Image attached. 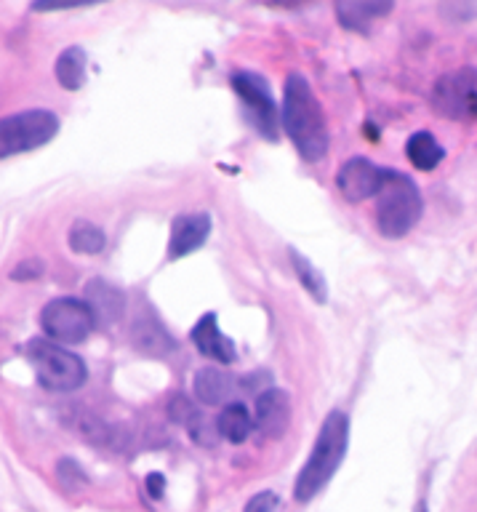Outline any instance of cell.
<instances>
[{
  "label": "cell",
  "instance_id": "4",
  "mask_svg": "<svg viewBox=\"0 0 477 512\" xmlns=\"http://www.w3.org/2000/svg\"><path fill=\"white\" fill-rule=\"evenodd\" d=\"M27 355L32 360V368L38 374V382L46 390L70 392L78 390L86 382V363L75 352L64 350L59 344L46 342V339H32L27 344Z\"/></svg>",
  "mask_w": 477,
  "mask_h": 512
},
{
  "label": "cell",
  "instance_id": "17",
  "mask_svg": "<svg viewBox=\"0 0 477 512\" xmlns=\"http://www.w3.org/2000/svg\"><path fill=\"white\" fill-rule=\"evenodd\" d=\"M216 430H219L222 438L230 440V443H243V440L251 435V430H254V422H251V414H248L246 406H240V403H227V406L219 411Z\"/></svg>",
  "mask_w": 477,
  "mask_h": 512
},
{
  "label": "cell",
  "instance_id": "19",
  "mask_svg": "<svg viewBox=\"0 0 477 512\" xmlns=\"http://www.w3.org/2000/svg\"><path fill=\"white\" fill-rule=\"evenodd\" d=\"M406 155L414 163V168H419V171H432L443 160V147H440L435 136L427 134V131H419V134L408 139Z\"/></svg>",
  "mask_w": 477,
  "mask_h": 512
},
{
  "label": "cell",
  "instance_id": "16",
  "mask_svg": "<svg viewBox=\"0 0 477 512\" xmlns=\"http://www.w3.org/2000/svg\"><path fill=\"white\" fill-rule=\"evenodd\" d=\"M392 11V3H358V0H344V3H336V14H339V22L347 30L368 32L371 24L376 22V16H384Z\"/></svg>",
  "mask_w": 477,
  "mask_h": 512
},
{
  "label": "cell",
  "instance_id": "2",
  "mask_svg": "<svg viewBox=\"0 0 477 512\" xmlns=\"http://www.w3.org/2000/svg\"><path fill=\"white\" fill-rule=\"evenodd\" d=\"M347 446H350V419L344 411H331L320 427L310 459L296 478V502H310L326 488V483L334 478V472L347 456Z\"/></svg>",
  "mask_w": 477,
  "mask_h": 512
},
{
  "label": "cell",
  "instance_id": "25",
  "mask_svg": "<svg viewBox=\"0 0 477 512\" xmlns=\"http://www.w3.org/2000/svg\"><path fill=\"white\" fill-rule=\"evenodd\" d=\"M147 491H150L152 499H160L163 491H166V478L160 472H152L150 478H147Z\"/></svg>",
  "mask_w": 477,
  "mask_h": 512
},
{
  "label": "cell",
  "instance_id": "18",
  "mask_svg": "<svg viewBox=\"0 0 477 512\" xmlns=\"http://www.w3.org/2000/svg\"><path fill=\"white\" fill-rule=\"evenodd\" d=\"M56 80L62 83L67 91H78L86 83V51L78 46L62 51L56 59Z\"/></svg>",
  "mask_w": 477,
  "mask_h": 512
},
{
  "label": "cell",
  "instance_id": "3",
  "mask_svg": "<svg viewBox=\"0 0 477 512\" xmlns=\"http://www.w3.org/2000/svg\"><path fill=\"white\" fill-rule=\"evenodd\" d=\"M422 216V195L414 179L395 168L384 171V184L376 195V224L384 238L398 240L414 230Z\"/></svg>",
  "mask_w": 477,
  "mask_h": 512
},
{
  "label": "cell",
  "instance_id": "9",
  "mask_svg": "<svg viewBox=\"0 0 477 512\" xmlns=\"http://www.w3.org/2000/svg\"><path fill=\"white\" fill-rule=\"evenodd\" d=\"M384 171L387 168L374 166L368 158H350L336 174V187L350 203L376 198L384 184Z\"/></svg>",
  "mask_w": 477,
  "mask_h": 512
},
{
  "label": "cell",
  "instance_id": "11",
  "mask_svg": "<svg viewBox=\"0 0 477 512\" xmlns=\"http://www.w3.org/2000/svg\"><path fill=\"white\" fill-rule=\"evenodd\" d=\"M208 232H211V216L208 214H182L176 216L171 224V240H168V256L171 259H182L192 254L195 248L206 243Z\"/></svg>",
  "mask_w": 477,
  "mask_h": 512
},
{
  "label": "cell",
  "instance_id": "1",
  "mask_svg": "<svg viewBox=\"0 0 477 512\" xmlns=\"http://www.w3.org/2000/svg\"><path fill=\"white\" fill-rule=\"evenodd\" d=\"M283 128L291 136V142L307 163H318L328 152V128L318 96L312 94L310 83L291 72L283 88V107H280Z\"/></svg>",
  "mask_w": 477,
  "mask_h": 512
},
{
  "label": "cell",
  "instance_id": "26",
  "mask_svg": "<svg viewBox=\"0 0 477 512\" xmlns=\"http://www.w3.org/2000/svg\"><path fill=\"white\" fill-rule=\"evenodd\" d=\"M416 512H427V504L419 502V507H416Z\"/></svg>",
  "mask_w": 477,
  "mask_h": 512
},
{
  "label": "cell",
  "instance_id": "21",
  "mask_svg": "<svg viewBox=\"0 0 477 512\" xmlns=\"http://www.w3.org/2000/svg\"><path fill=\"white\" fill-rule=\"evenodd\" d=\"M107 246L104 232L91 222H75L70 230V248L75 254H99Z\"/></svg>",
  "mask_w": 477,
  "mask_h": 512
},
{
  "label": "cell",
  "instance_id": "22",
  "mask_svg": "<svg viewBox=\"0 0 477 512\" xmlns=\"http://www.w3.org/2000/svg\"><path fill=\"white\" fill-rule=\"evenodd\" d=\"M168 416H171L176 424L190 427V422L198 416V411H195V406H192L190 400L184 398V395H176V398L168 403Z\"/></svg>",
  "mask_w": 477,
  "mask_h": 512
},
{
  "label": "cell",
  "instance_id": "20",
  "mask_svg": "<svg viewBox=\"0 0 477 512\" xmlns=\"http://www.w3.org/2000/svg\"><path fill=\"white\" fill-rule=\"evenodd\" d=\"M291 262H294V270L296 275H299V280H302V286L315 296V302H326L328 288H326L323 272H320L318 267L307 259V256L299 254V251H291Z\"/></svg>",
  "mask_w": 477,
  "mask_h": 512
},
{
  "label": "cell",
  "instance_id": "24",
  "mask_svg": "<svg viewBox=\"0 0 477 512\" xmlns=\"http://www.w3.org/2000/svg\"><path fill=\"white\" fill-rule=\"evenodd\" d=\"M40 272H43V264H40L38 259H27V262H22L14 272H11V278H14V280H32V278H38Z\"/></svg>",
  "mask_w": 477,
  "mask_h": 512
},
{
  "label": "cell",
  "instance_id": "8",
  "mask_svg": "<svg viewBox=\"0 0 477 512\" xmlns=\"http://www.w3.org/2000/svg\"><path fill=\"white\" fill-rule=\"evenodd\" d=\"M232 88L246 104L248 115L254 118L256 131L267 139H275L278 136V107H275L267 80L254 75V72H238L232 78Z\"/></svg>",
  "mask_w": 477,
  "mask_h": 512
},
{
  "label": "cell",
  "instance_id": "6",
  "mask_svg": "<svg viewBox=\"0 0 477 512\" xmlns=\"http://www.w3.org/2000/svg\"><path fill=\"white\" fill-rule=\"evenodd\" d=\"M40 326H43L48 339H54V342L78 344L88 339V334L94 331L96 318L83 299L62 296V299H54V302H48L43 307Z\"/></svg>",
  "mask_w": 477,
  "mask_h": 512
},
{
  "label": "cell",
  "instance_id": "12",
  "mask_svg": "<svg viewBox=\"0 0 477 512\" xmlns=\"http://www.w3.org/2000/svg\"><path fill=\"white\" fill-rule=\"evenodd\" d=\"M256 427L267 438H280L291 422V400L283 390H267L256 400Z\"/></svg>",
  "mask_w": 477,
  "mask_h": 512
},
{
  "label": "cell",
  "instance_id": "15",
  "mask_svg": "<svg viewBox=\"0 0 477 512\" xmlns=\"http://www.w3.org/2000/svg\"><path fill=\"white\" fill-rule=\"evenodd\" d=\"M83 302L91 307L94 318L102 320V323H115L123 315V294L110 283H104V280H91L88 283Z\"/></svg>",
  "mask_w": 477,
  "mask_h": 512
},
{
  "label": "cell",
  "instance_id": "14",
  "mask_svg": "<svg viewBox=\"0 0 477 512\" xmlns=\"http://www.w3.org/2000/svg\"><path fill=\"white\" fill-rule=\"evenodd\" d=\"M131 342L136 350L152 355V358H163L176 347L171 334L155 318H136L131 326Z\"/></svg>",
  "mask_w": 477,
  "mask_h": 512
},
{
  "label": "cell",
  "instance_id": "7",
  "mask_svg": "<svg viewBox=\"0 0 477 512\" xmlns=\"http://www.w3.org/2000/svg\"><path fill=\"white\" fill-rule=\"evenodd\" d=\"M432 107L438 115L451 120H475L477 118V70L448 72L432 88Z\"/></svg>",
  "mask_w": 477,
  "mask_h": 512
},
{
  "label": "cell",
  "instance_id": "13",
  "mask_svg": "<svg viewBox=\"0 0 477 512\" xmlns=\"http://www.w3.org/2000/svg\"><path fill=\"white\" fill-rule=\"evenodd\" d=\"M192 390H195V398L200 403H206V406H224L232 398V392H235V379L224 368H200L198 374L192 376Z\"/></svg>",
  "mask_w": 477,
  "mask_h": 512
},
{
  "label": "cell",
  "instance_id": "10",
  "mask_svg": "<svg viewBox=\"0 0 477 512\" xmlns=\"http://www.w3.org/2000/svg\"><path fill=\"white\" fill-rule=\"evenodd\" d=\"M190 339L200 350V355H206V358L214 360V363L227 366V363H235V358H238L235 344L230 342V336L222 334V328L216 323L214 312H206V315L198 320V326L192 328Z\"/></svg>",
  "mask_w": 477,
  "mask_h": 512
},
{
  "label": "cell",
  "instance_id": "5",
  "mask_svg": "<svg viewBox=\"0 0 477 512\" xmlns=\"http://www.w3.org/2000/svg\"><path fill=\"white\" fill-rule=\"evenodd\" d=\"M59 131V118L48 110H27L0 120V158L30 152L51 142Z\"/></svg>",
  "mask_w": 477,
  "mask_h": 512
},
{
  "label": "cell",
  "instance_id": "23",
  "mask_svg": "<svg viewBox=\"0 0 477 512\" xmlns=\"http://www.w3.org/2000/svg\"><path fill=\"white\" fill-rule=\"evenodd\" d=\"M280 499L275 491H262L246 504V512H278Z\"/></svg>",
  "mask_w": 477,
  "mask_h": 512
}]
</instances>
